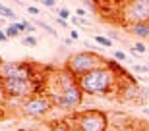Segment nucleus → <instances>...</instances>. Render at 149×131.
<instances>
[{
	"instance_id": "bb28decb",
	"label": "nucleus",
	"mask_w": 149,
	"mask_h": 131,
	"mask_svg": "<svg viewBox=\"0 0 149 131\" xmlns=\"http://www.w3.org/2000/svg\"><path fill=\"white\" fill-rule=\"evenodd\" d=\"M43 6L45 8H56V2L54 0H43Z\"/></svg>"
},
{
	"instance_id": "4468645a",
	"label": "nucleus",
	"mask_w": 149,
	"mask_h": 131,
	"mask_svg": "<svg viewBox=\"0 0 149 131\" xmlns=\"http://www.w3.org/2000/svg\"><path fill=\"white\" fill-rule=\"evenodd\" d=\"M37 37H35V35H25V37L22 39V44L23 46H37Z\"/></svg>"
},
{
	"instance_id": "9b49d317",
	"label": "nucleus",
	"mask_w": 149,
	"mask_h": 131,
	"mask_svg": "<svg viewBox=\"0 0 149 131\" xmlns=\"http://www.w3.org/2000/svg\"><path fill=\"white\" fill-rule=\"evenodd\" d=\"M93 41L99 44V46H103V48H111L112 44H114L111 39L107 37V35H93Z\"/></svg>"
},
{
	"instance_id": "f257e3e1",
	"label": "nucleus",
	"mask_w": 149,
	"mask_h": 131,
	"mask_svg": "<svg viewBox=\"0 0 149 131\" xmlns=\"http://www.w3.org/2000/svg\"><path fill=\"white\" fill-rule=\"evenodd\" d=\"M77 83H79L83 93L91 94V97H109L111 93H116V87H118L116 75L105 66L79 77Z\"/></svg>"
},
{
	"instance_id": "f8f14e48",
	"label": "nucleus",
	"mask_w": 149,
	"mask_h": 131,
	"mask_svg": "<svg viewBox=\"0 0 149 131\" xmlns=\"http://www.w3.org/2000/svg\"><path fill=\"white\" fill-rule=\"evenodd\" d=\"M0 17H2V19H10L12 23H16V21H17L16 12H14V10H10L8 6H4V8H2V12H0Z\"/></svg>"
},
{
	"instance_id": "b1692460",
	"label": "nucleus",
	"mask_w": 149,
	"mask_h": 131,
	"mask_svg": "<svg viewBox=\"0 0 149 131\" xmlns=\"http://www.w3.org/2000/svg\"><path fill=\"white\" fill-rule=\"evenodd\" d=\"M109 131H136V129L130 127V125H116V127H112V129H109Z\"/></svg>"
},
{
	"instance_id": "0eeeda50",
	"label": "nucleus",
	"mask_w": 149,
	"mask_h": 131,
	"mask_svg": "<svg viewBox=\"0 0 149 131\" xmlns=\"http://www.w3.org/2000/svg\"><path fill=\"white\" fill-rule=\"evenodd\" d=\"M4 91L8 98H25L33 97V83L27 79H10L4 81Z\"/></svg>"
},
{
	"instance_id": "423d86ee",
	"label": "nucleus",
	"mask_w": 149,
	"mask_h": 131,
	"mask_svg": "<svg viewBox=\"0 0 149 131\" xmlns=\"http://www.w3.org/2000/svg\"><path fill=\"white\" fill-rule=\"evenodd\" d=\"M52 108H54V104H52L49 94H35V97H29L27 100H23L22 114L25 116V118L39 120V118L47 116Z\"/></svg>"
},
{
	"instance_id": "6ab92c4d",
	"label": "nucleus",
	"mask_w": 149,
	"mask_h": 131,
	"mask_svg": "<svg viewBox=\"0 0 149 131\" xmlns=\"http://www.w3.org/2000/svg\"><path fill=\"white\" fill-rule=\"evenodd\" d=\"M22 23H23V27H25V35H33L35 33V23L27 21V19H22Z\"/></svg>"
},
{
	"instance_id": "5701e85b",
	"label": "nucleus",
	"mask_w": 149,
	"mask_h": 131,
	"mask_svg": "<svg viewBox=\"0 0 149 131\" xmlns=\"http://www.w3.org/2000/svg\"><path fill=\"white\" fill-rule=\"evenodd\" d=\"M74 14H76V16H77V17H81V19H85V17H87V16H89L87 12H85V8H83V6H77V10H76V12H74Z\"/></svg>"
},
{
	"instance_id": "6e6552de",
	"label": "nucleus",
	"mask_w": 149,
	"mask_h": 131,
	"mask_svg": "<svg viewBox=\"0 0 149 131\" xmlns=\"http://www.w3.org/2000/svg\"><path fill=\"white\" fill-rule=\"evenodd\" d=\"M105 68H109V70L116 75V79H120V81L122 79H134L132 73H130L118 60H114V58H105Z\"/></svg>"
},
{
	"instance_id": "9d476101",
	"label": "nucleus",
	"mask_w": 149,
	"mask_h": 131,
	"mask_svg": "<svg viewBox=\"0 0 149 131\" xmlns=\"http://www.w3.org/2000/svg\"><path fill=\"white\" fill-rule=\"evenodd\" d=\"M128 31L132 33V35H136L138 39L145 41V39H149V21L147 23H138V25H132V27H128Z\"/></svg>"
},
{
	"instance_id": "a878e982",
	"label": "nucleus",
	"mask_w": 149,
	"mask_h": 131,
	"mask_svg": "<svg viewBox=\"0 0 149 131\" xmlns=\"http://www.w3.org/2000/svg\"><path fill=\"white\" fill-rule=\"evenodd\" d=\"M8 41H10V37L6 35L4 29H0V43H8Z\"/></svg>"
},
{
	"instance_id": "a211bd4d",
	"label": "nucleus",
	"mask_w": 149,
	"mask_h": 131,
	"mask_svg": "<svg viewBox=\"0 0 149 131\" xmlns=\"http://www.w3.org/2000/svg\"><path fill=\"white\" fill-rule=\"evenodd\" d=\"M134 73H149V66H143V64H134L132 66Z\"/></svg>"
},
{
	"instance_id": "ddd939ff",
	"label": "nucleus",
	"mask_w": 149,
	"mask_h": 131,
	"mask_svg": "<svg viewBox=\"0 0 149 131\" xmlns=\"http://www.w3.org/2000/svg\"><path fill=\"white\" fill-rule=\"evenodd\" d=\"M33 23H35V25H39V27H43L45 31H47V33H49V35H50V37H58V33H56V29H52V27H50V25H49V23L41 21V19H35Z\"/></svg>"
},
{
	"instance_id": "cd10ccee",
	"label": "nucleus",
	"mask_w": 149,
	"mask_h": 131,
	"mask_svg": "<svg viewBox=\"0 0 149 131\" xmlns=\"http://www.w3.org/2000/svg\"><path fill=\"white\" fill-rule=\"evenodd\" d=\"M27 14H31V16H37V14H41V12H39V8H35V6H27Z\"/></svg>"
},
{
	"instance_id": "2eb2a0df",
	"label": "nucleus",
	"mask_w": 149,
	"mask_h": 131,
	"mask_svg": "<svg viewBox=\"0 0 149 131\" xmlns=\"http://www.w3.org/2000/svg\"><path fill=\"white\" fill-rule=\"evenodd\" d=\"M72 12L68 10V8H60V10H58V17H60V19H64V21H68V19H72Z\"/></svg>"
},
{
	"instance_id": "7c9ffc66",
	"label": "nucleus",
	"mask_w": 149,
	"mask_h": 131,
	"mask_svg": "<svg viewBox=\"0 0 149 131\" xmlns=\"http://www.w3.org/2000/svg\"><path fill=\"white\" fill-rule=\"evenodd\" d=\"M141 112H143V116H147V118H149V106H145V108L141 110Z\"/></svg>"
},
{
	"instance_id": "2f4dec72",
	"label": "nucleus",
	"mask_w": 149,
	"mask_h": 131,
	"mask_svg": "<svg viewBox=\"0 0 149 131\" xmlns=\"http://www.w3.org/2000/svg\"><path fill=\"white\" fill-rule=\"evenodd\" d=\"M2 23H4V19H2V17H0V25H2Z\"/></svg>"
},
{
	"instance_id": "dca6fc26",
	"label": "nucleus",
	"mask_w": 149,
	"mask_h": 131,
	"mask_svg": "<svg viewBox=\"0 0 149 131\" xmlns=\"http://www.w3.org/2000/svg\"><path fill=\"white\" fill-rule=\"evenodd\" d=\"M132 48L136 50L138 54H145V52H149V50H147V46H145V44L141 43V41H138V43H134V46H132Z\"/></svg>"
},
{
	"instance_id": "393cba45",
	"label": "nucleus",
	"mask_w": 149,
	"mask_h": 131,
	"mask_svg": "<svg viewBox=\"0 0 149 131\" xmlns=\"http://www.w3.org/2000/svg\"><path fill=\"white\" fill-rule=\"evenodd\" d=\"M54 21L58 23V27H64V29H68V27H70V23H68V21H64V19H60V17H56Z\"/></svg>"
},
{
	"instance_id": "c85d7f7f",
	"label": "nucleus",
	"mask_w": 149,
	"mask_h": 131,
	"mask_svg": "<svg viewBox=\"0 0 149 131\" xmlns=\"http://www.w3.org/2000/svg\"><path fill=\"white\" fill-rule=\"evenodd\" d=\"M70 39H72V41H77V39H79V31H77V29H72V31H70Z\"/></svg>"
},
{
	"instance_id": "4be33fe9",
	"label": "nucleus",
	"mask_w": 149,
	"mask_h": 131,
	"mask_svg": "<svg viewBox=\"0 0 149 131\" xmlns=\"http://www.w3.org/2000/svg\"><path fill=\"white\" fill-rule=\"evenodd\" d=\"M70 23H72V25H76V27H79V25H87L89 19H81V17H77V16H72Z\"/></svg>"
},
{
	"instance_id": "473e14b6",
	"label": "nucleus",
	"mask_w": 149,
	"mask_h": 131,
	"mask_svg": "<svg viewBox=\"0 0 149 131\" xmlns=\"http://www.w3.org/2000/svg\"><path fill=\"white\" fill-rule=\"evenodd\" d=\"M136 131H145V129H136Z\"/></svg>"
},
{
	"instance_id": "f3484780",
	"label": "nucleus",
	"mask_w": 149,
	"mask_h": 131,
	"mask_svg": "<svg viewBox=\"0 0 149 131\" xmlns=\"http://www.w3.org/2000/svg\"><path fill=\"white\" fill-rule=\"evenodd\" d=\"M8 100V94L4 91V81H2V77H0V108L4 106V102Z\"/></svg>"
},
{
	"instance_id": "1a4fd4ad",
	"label": "nucleus",
	"mask_w": 149,
	"mask_h": 131,
	"mask_svg": "<svg viewBox=\"0 0 149 131\" xmlns=\"http://www.w3.org/2000/svg\"><path fill=\"white\" fill-rule=\"evenodd\" d=\"M6 35L10 39H17V37H25V27H23V23L22 21H16V23H10L8 27H4Z\"/></svg>"
},
{
	"instance_id": "20e7f679",
	"label": "nucleus",
	"mask_w": 149,
	"mask_h": 131,
	"mask_svg": "<svg viewBox=\"0 0 149 131\" xmlns=\"http://www.w3.org/2000/svg\"><path fill=\"white\" fill-rule=\"evenodd\" d=\"M118 16L122 19V25L132 27L138 23L149 21V0H128L118 2Z\"/></svg>"
},
{
	"instance_id": "39448f33",
	"label": "nucleus",
	"mask_w": 149,
	"mask_h": 131,
	"mask_svg": "<svg viewBox=\"0 0 149 131\" xmlns=\"http://www.w3.org/2000/svg\"><path fill=\"white\" fill-rule=\"evenodd\" d=\"M83 91L81 87H79V83H74V85H70L68 89H64L62 93H49L50 100H52V104H54L56 108L64 110V112H72V110H76L79 104L83 102Z\"/></svg>"
},
{
	"instance_id": "f704fd0d",
	"label": "nucleus",
	"mask_w": 149,
	"mask_h": 131,
	"mask_svg": "<svg viewBox=\"0 0 149 131\" xmlns=\"http://www.w3.org/2000/svg\"><path fill=\"white\" fill-rule=\"evenodd\" d=\"M147 54H149V52H147Z\"/></svg>"
},
{
	"instance_id": "72a5a7b5",
	"label": "nucleus",
	"mask_w": 149,
	"mask_h": 131,
	"mask_svg": "<svg viewBox=\"0 0 149 131\" xmlns=\"http://www.w3.org/2000/svg\"><path fill=\"white\" fill-rule=\"evenodd\" d=\"M2 62H4V60H2V58H0V64H2Z\"/></svg>"
},
{
	"instance_id": "412c9836",
	"label": "nucleus",
	"mask_w": 149,
	"mask_h": 131,
	"mask_svg": "<svg viewBox=\"0 0 149 131\" xmlns=\"http://www.w3.org/2000/svg\"><path fill=\"white\" fill-rule=\"evenodd\" d=\"M107 37L111 39V41H122V39H124V37L120 35V33L114 31V29H109V31H107Z\"/></svg>"
},
{
	"instance_id": "aec40b11",
	"label": "nucleus",
	"mask_w": 149,
	"mask_h": 131,
	"mask_svg": "<svg viewBox=\"0 0 149 131\" xmlns=\"http://www.w3.org/2000/svg\"><path fill=\"white\" fill-rule=\"evenodd\" d=\"M112 56H114V60H118V62H126L128 60V54L124 52V50H114Z\"/></svg>"
},
{
	"instance_id": "7ed1b4c3",
	"label": "nucleus",
	"mask_w": 149,
	"mask_h": 131,
	"mask_svg": "<svg viewBox=\"0 0 149 131\" xmlns=\"http://www.w3.org/2000/svg\"><path fill=\"white\" fill-rule=\"evenodd\" d=\"M68 125L72 127V131H109L111 121H109L107 112L97 108H89L74 114L72 121Z\"/></svg>"
},
{
	"instance_id": "f03ea898",
	"label": "nucleus",
	"mask_w": 149,
	"mask_h": 131,
	"mask_svg": "<svg viewBox=\"0 0 149 131\" xmlns=\"http://www.w3.org/2000/svg\"><path fill=\"white\" fill-rule=\"evenodd\" d=\"M105 66V56L95 54V52H89V50H81V52H76L66 60L64 64V70L74 75L76 79L91 73L93 70H99Z\"/></svg>"
},
{
	"instance_id": "c756f323",
	"label": "nucleus",
	"mask_w": 149,
	"mask_h": 131,
	"mask_svg": "<svg viewBox=\"0 0 149 131\" xmlns=\"http://www.w3.org/2000/svg\"><path fill=\"white\" fill-rule=\"evenodd\" d=\"M74 43V41H72V39H70V37H66V39H64V44H66V46H70V44H72Z\"/></svg>"
}]
</instances>
